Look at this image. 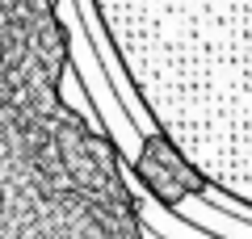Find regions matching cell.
I'll list each match as a JSON object with an SVG mask.
<instances>
[{
	"label": "cell",
	"instance_id": "obj_1",
	"mask_svg": "<svg viewBox=\"0 0 252 239\" xmlns=\"http://www.w3.org/2000/svg\"><path fill=\"white\" fill-rule=\"evenodd\" d=\"M101 55L193 177L252 218V0H89Z\"/></svg>",
	"mask_w": 252,
	"mask_h": 239
},
{
	"label": "cell",
	"instance_id": "obj_2",
	"mask_svg": "<svg viewBox=\"0 0 252 239\" xmlns=\"http://www.w3.org/2000/svg\"><path fill=\"white\" fill-rule=\"evenodd\" d=\"M130 172H135V180L143 185V193L152 197L160 210H181L189 197L206 193V185L181 164V155L160 139V134H143V147L130 159Z\"/></svg>",
	"mask_w": 252,
	"mask_h": 239
}]
</instances>
